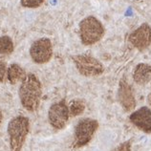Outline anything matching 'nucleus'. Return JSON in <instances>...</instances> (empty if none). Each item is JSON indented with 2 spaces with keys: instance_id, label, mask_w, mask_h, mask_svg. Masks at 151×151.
Segmentation results:
<instances>
[{
  "instance_id": "obj_10",
  "label": "nucleus",
  "mask_w": 151,
  "mask_h": 151,
  "mask_svg": "<svg viewBox=\"0 0 151 151\" xmlns=\"http://www.w3.org/2000/svg\"><path fill=\"white\" fill-rule=\"evenodd\" d=\"M129 42L139 51H144L151 45V27L148 24H142L130 34Z\"/></svg>"
},
{
  "instance_id": "obj_16",
  "label": "nucleus",
  "mask_w": 151,
  "mask_h": 151,
  "mask_svg": "<svg viewBox=\"0 0 151 151\" xmlns=\"http://www.w3.org/2000/svg\"><path fill=\"white\" fill-rule=\"evenodd\" d=\"M7 63L0 58V82H5L7 79Z\"/></svg>"
},
{
  "instance_id": "obj_11",
  "label": "nucleus",
  "mask_w": 151,
  "mask_h": 151,
  "mask_svg": "<svg viewBox=\"0 0 151 151\" xmlns=\"http://www.w3.org/2000/svg\"><path fill=\"white\" fill-rule=\"evenodd\" d=\"M133 79L139 85H145L151 81V66L147 63H140L135 67Z\"/></svg>"
},
{
  "instance_id": "obj_6",
  "label": "nucleus",
  "mask_w": 151,
  "mask_h": 151,
  "mask_svg": "<svg viewBox=\"0 0 151 151\" xmlns=\"http://www.w3.org/2000/svg\"><path fill=\"white\" fill-rule=\"evenodd\" d=\"M70 118L68 105L65 99L53 103L48 111V120L50 124L55 129H63L68 124Z\"/></svg>"
},
{
  "instance_id": "obj_5",
  "label": "nucleus",
  "mask_w": 151,
  "mask_h": 151,
  "mask_svg": "<svg viewBox=\"0 0 151 151\" xmlns=\"http://www.w3.org/2000/svg\"><path fill=\"white\" fill-rule=\"evenodd\" d=\"M78 73L83 77H97L104 72V66L96 58L89 55H78L72 57Z\"/></svg>"
},
{
  "instance_id": "obj_15",
  "label": "nucleus",
  "mask_w": 151,
  "mask_h": 151,
  "mask_svg": "<svg viewBox=\"0 0 151 151\" xmlns=\"http://www.w3.org/2000/svg\"><path fill=\"white\" fill-rule=\"evenodd\" d=\"M45 0H20L21 5L26 8H37L41 6Z\"/></svg>"
},
{
  "instance_id": "obj_17",
  "label": "nucleus",
  "mask_w": 151,
  "mask_h": 151,
  "mask_svg": "<svg viewBox=\"0 0 151 151\" xmlns=\"http://www.w3.org/2000/svg\"><path fill=\"white\" fill-rule=\"evenodd\" d=\"M112 151H132V145H131V141H125L122 142V144L119 145L117 147H115Z\"/></svg>"
},
{
  "instance_id": "obj_7",
  "label": "nucleus",
  "mask_w": 151,
  "mask_h": 151,
  "mask_svg": "<svg viewBox=\"0 0 151 151\" xmlns=\"http://www.w3.org/2000/svg\"><path fill=\"white\" fill-rule=\"evenodd\" d=\"M30 55L37 64H44L53 57V46L49 38L43 37L35 40L30 48Z\"/></svg>"
},
{
  "instance_id": "obj_3",
  "label": "nucleus",
  "mask_w": 151,
  "mask_h": 151,
  "mask_svg": "<svg viewBox=\"0 0 151 151\" xmlns=\"http://www.w3.org/2000/svg\"><path fill=\"white\" fill-rule=\"evenodd\" d=\"M99 122L91 118H84L78 122L74 132V148H81L92 141L95 133L99 128Z\"/></svg>"
},
{
  "instance_id": "obj_1",
  "label": "nucleus",
  "mask_w": 151,
  "mask_h": 151,
  "mask_svg": "<svg viewBox=\"0 0 151 151\" xmlns=\"http://www.w3.org/2000/svg\"><path fill=\"white\" fill-rule=\"evenodd\" d=\"M18 94L21 104L27 111L37 110L42 97V85L37 76L33 73L27 74L19 86Z\"/></svg>"
},
{
  "instance_id": "obj_13",
  "label": "nucleus",
  "mask_w": 151,
  "mask_h": 151,
  "mask_svg": "<svg viewBox=\"0 0 151 151\" xmlns=\"http://www.w3.org/2000/svg\"><path fill=\"white\" fill-rule=\"evenodd\" d=\"M85 103L81 100H73L69 102L68 109L70 117H78L85 111Z\"/></svg>"
},
{
  "instance_id": "obj_14",
  "label": "nucleus",
  "mask_w": 151,
  "mask_h": 151,
  "mask_svg": "<svg viewBox=\"0 0 151 151\" xmlns=\"http://www.w3.org/2000/svg\"><path fill=\"white\" fill-rule=\"evenodd\" d=\"M14 50V42L8 35L0 37V55H11Z\"/></svg>"
},
{
  "instance_id": "obj_2",
  "label": "nucleus",
  "mask_w": 151,
  "mask_h": 151,
  "mask_svg": "<svg viewBox=\"0 0 151 151\" xmlns=\"http://www.w3.org/2000/svg\"><path fill=\"white\" fill-rule=\"evenodd\" d=\"M11 151H21L30 132V121L27 117L17 116L9 122L7 129Z\"/></svg>"
},
{
  "instance_id": "obj_8",
  "label": "nucleus",
  "mask_w": 151,
  "mask_h": 151,
  "mask_svg": "<svg viewBox=\"0 0 151 151\" xmlns=\"http://www.w3.org/2000/svg\"><path fill=\"white\" fill-rule=\"evenodd\" d=\"M117 99L125 112H132L136 108L137 102L136 98H135L134 88L124 77L119 82Z\"/></svg>"
},
{
  "instance_id": "obj_4",
  "label": "nucleus",
  "mask_w": 151,
  "mask_h": 151,
  "mask_svg": "<svg viewBox=\"0 0 151 151\" xmlns=\"http://www.w3.org/2000/svg\"><path fill=\"white\" fill-rule=\"evenodd\" d=\"M104 35V28L94 17L84 18L79 24V35L84 45H93L100 41Z\"/></svg>"
},
{
  "instance_id": "obj_9",
  "label": "nucleus",
  "mask_w": 151,
  "mask_h": 151,
  "mask_svg": "<svg viewBox=\"0 0 151 151\" xmlns=\"http://www.w3.org/2000/svg\"><path fill=\"white\" fill-rule=\"evenodd\" d=\"M129 122L138 129L146 134H151V109L142 106L129 115Z\"/></svg>"
},
{
  "instance_id": "obj_12",
  "label": "nucleus",
  "mask_w": 151,
  "mask_h": 151,
  "mask_svg": "<svg viewBox=\"0 0 151 151\" xmlns=\"http://www.w3.org/2000/svg\"><path fill=\"white\" fill-rule=\"evenodd\" d=\"M26 72L25 70L22 68L20 65L17 64V63H13L8 67L7 70V81H9L11 84H17V82L22 81L23 79L26 78Z\"/></svg>"
},
{
  "instance_id": "obj_18",
  "label": "nucleus",
  "mask_w": 151,
  "mask_h": 151,
  "mask_svg": "<svg viewBox=\"0 0 151 151\" xmlns=\"http://www.w3.org/2000/svg\"><path fill=\"white\" fill-rule=\"evenodd\" d=\"M2 121H3V114H2V111L0 110V124H2Z\"/></svg>"
}]
</instances>
